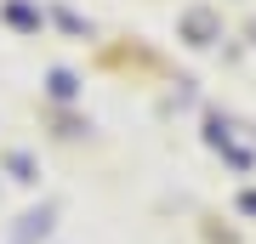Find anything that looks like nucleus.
Returning <instances> with one entry per match:
<instances>
[{
  "instance_id": "1",
  "label": "nucleus",
  "mask_w": 256,
  "mask_h": 244,
  "mask_svg": "<svg viewBox=\"0 0 256 244\" xmlns=\"http://www.w3.org/2000/svg\"><path fill=\"white\" fill-rule=\"evenodd\" d=\"M52 97H74V80H68V74H52Z\"/></svg>"
}]
</instances>
